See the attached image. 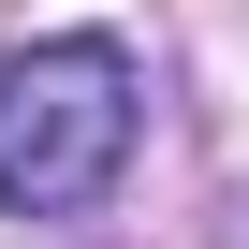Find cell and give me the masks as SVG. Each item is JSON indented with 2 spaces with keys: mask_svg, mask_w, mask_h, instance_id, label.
Here are the masks:
<instances>
[{
  "mask_svg": "<svg viewBox=\"0 0 249 249\" xmlns=\"http://www.w3.org/2000/svg\"><path fill=\"white\" fill-rule=\"evenodd\" d=\"M132 59L103 30H59V44H15L0 59V205L15 220H73L117 191L132 161Z\"/></svg>",
  "mask_w": 249,
  "mask_h": 249,
  "instance_id": "6da1fadb",
  "label": "cell"
}]
</instances>
